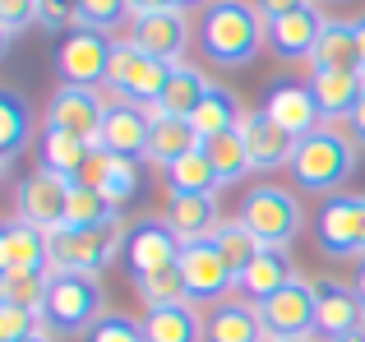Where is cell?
I'll use <instances>...</instances> for the list:
<instances>
[{"label":"cell","mask_w":365,"mask_h":342,"mask_svg":"<svg viewBox=\"0 0 365 342\" xmlns=\"http://www.w3.org/2000/svg\"><path fill=\"white\" fill-rule=\"evenodd\" d=\"M268 46V19L255 9V0H208L199 14V51L208 65L245 70Z\"/></svg>","instance_id":"obj_1"},{"label":"cell","mask_w":365,"mask_h":342,"mask_svg":"<svg viewBox=\"0 0 365 342\" xmlns=\"http://www.w3.org/2000/svg\"><path fill=\"white\" fill-rule=\"evenodd\" d=\"M356 157H361V144L347 135L342 125H319L314 135H305L296 144V157H292V176L305 195H342V185L351 180L356 171Z\"/></svg>","instance_id":"obj_2"},{"label":"cell","mask_w":365,"mask_h":342,"mask_svg":"<svg viewBox=\"0 0 365 342\" xmlns=\"http://www.w3.org/2000/svg\"><path fill=\"white\" fill-rule=\"evenodd\" d=\"M125 217L102 227H61L51 232V273H83V278H102L116 264V254H125Z\"/></svg>","instance_id":"obj_3"},{"label":"cell","mask_w":365,"mask_h":342,"mask_svg":"<svg viewBox=\"0 0 365 342\" xmlns=\"http://www.w3.org/2000/svg\"><path fill=\"white\" fill-rule=\"evenodd\" d=\"M236 217L250 227L264 250H292V241L301 236L305 213H301V199L292 195L287 185H250Z\"/></svg>","instance_id":"obj_4"},{"label":"cell","mask_w":365,"mask_h":342,"mask_svg":"<svg viewBox=\"0 0 365 342\" xmlns=\"http://www.w3.org/2000/svg\"><path fill=\"white\" fill-rule=\"evenodd\" d=\"M107 315V296H102L98 278H83V273H51V291H46V310L42 324L61 338H88L93 324Z\"/></svg>","instance_id":"obj_5"},{"label":"cell","mask_w":365,"mask_h":342,"mask_svg":"<svg viewBox=\"0 0 365 342\" xmlns=\"http://www.w3.org/2000/svg\"><path fill=\"white\" fill-rule=\"evenodd\" d=\"M171 79V65L153 61L143 46H134L130 37L116 42V51H111V70H107V98L111 102H134V107H158L162 102V88H167Z\"/></svg>","instance_id":"obj_6"},{"label":"cell","mask_w":365,"mask_h":342,"mask_svg":"<svg viewBox=\"0 0 365 342\" xmlns=\"http://www.w3.org/2000/svg\"><path fill=\"white\" fill-rule=\"evenodd\" d=\"M314 236H319L324 259H365V195L361 190H342V195L324 199L319 217H314Z\"/></svg>","instance_id":"obj_7"},{"label":"cell","mask_w":365,"mask_h":342,"mask_svg":"<svg viewBox=\"0 0 365 342\" xmlns=\"http://www.w3.org/2000/svg\"><path fill=\"white\" fill-rule=\"evenodd\" d=\"M111 51H116V37H111V33H98V28L74 24L70 33L61 37V46H56V70H61V83L107 88Z\"/></svg>","instance_id":"obj_8"},{"label":"cell","mask_w":365,"mask_h":342,"mask_svg":"<svg viewBox=\"0 0 365 342\" xmlns=\"http://www.w3.org/2000/svg\"><path fill=\"white\" fill-rule=\"evenodd\" d=\"M70 185H74V180L56 176V171H46V167L28 171V176L14 185V208H19L14 217L42 227L46 236L61 232V227H65V213H70Z\"/></svg>","instance_id":"obj_9"},{"label":"cell","mask_w":365,"mask_h":342,"mask_svg":"<svg viewBox=\"0 0 365 342\" xmlns=\"http://www.w3.org/2000/svg\"><path fill=\"white\" fill-rule=\"evenodd\" d=\"M111 98L102 88H79V83H61L46 102V130H65V135H79L98 148L102 120H107Z\"/></svg>","instance_id":"obj_10"},{"label":"cell","mask_w":365,"mask_h":342,"mask_svg":"<svg viewBox=\"0 0 365 342\" xmlns=\"http://www.w3.org/2000/svg\"><path fill=\"white\" fill-rule=\"evenodd\" d=\"M259 315H264L268 338H314L319 333V296H314V282L296 278L292 287L268 296L259 306Z\"/></svg>","instance_id":"obj_11"},{"label":"cell","mask_w":365,"mask_h":342,"mask_svg":"<svg viewBox=\"0 0 365 342\" xmlns=\"http://www.w3.org/2000/svg\"><path fill=\"white\" fill-rule=\"evenodd\" d=\"M180 250L185 245L176 241V232L167 227V217H139L125 236V264H130V278H143V273L158 269H176Z\"/></svg>","instance_id":"obj_12"},{"label":"cell","mask_w":365,"mask_h":342,"mask_svg":"<svg viewBox=\"0 0 365 342\" xmlns=\"http://www.w3.org/2000/svg\"><path fill=\"white\" fill-rule=\"evenodd\" d=\"M180 278H185L190 306H217L227 301V291L236 287V273L222 264V254L213 250V241H199L180 250Z\"/></svg>","instance_id":"obj_13"},{"label":"cell","mask_w":365,"mask_h":342,"mask_svg":"<svg viewBox=\"0 0 365 342\" xmlns=\"http://www.w3.org/2000/svg\"><path fill=\"white\" fill-rule=\"evenodd\" d=\"M195 37H199V33L190 28V14H185V9L130 19V42L143 46V51H148L153 61H162V65H180Z\"/></svg>","instance_id":"obj_14"},{"label":"cell","mask_w":365,"mask_h":342,"mask_svg":"<svg viewBox=\"0 0 365 342\" xmlns=\"http://www.w3.org/2000/svg\"><path fill=\"white\" fill-rule=\"evenodd\" d=\"M264 111H268V120H277L292 139H305V135H314V130L324 125L319 102H314L310 83H301V79H273L268 83Z\"/></svg>","instance_id":"obj_15"},{"label":"cell","mask_w":365,"mask_h":342,"mask_svg":"<svg viewBox=\"0 0 365 342\" xmlns=\"http://www.w3.org/2000/svg\"><path fill=\"white\" fill-rule=\"evenodd\" d=\"M148 135H153V111L148 107H134V102H111L107 120H102V135L98 148L116 157H148Z\"/></svg>","instance_id":"obj_16"},{"label":"cell","mask_w":365,"mask_h":342,"mask_svg":"<svg viewBox=\"0 0 365 342\" xmlns=\"http://www.w3.org/2000/svg\"><path fill=\"white\" fill-rule=\"evenodd\" d=\"M241 139H245V148H250V162H255V171H282V167L292 171L296 144H301V139H292L282 125H277V120H268L264 107L245 111Z\"/></svg>","instance_id":"obj_17"},{"label":"cell","mask_w":365,"mask_h":342,"mask_svg":"<svg viewBox=\"0 0 365 342\" xmlns=\"http://www.w3.org/2000/svg\"><path fill=\"white\" fill-rule=\"evenodd\" d=\"M0 273H51V236L24 217H9L0 232Z\"/></svg>","instance_id":"obj_18"},{"label":"cell","mask_w":365,"mask_h":342,"mask_svg":"<svg viewBox=\"0 0 365 342\" xmlns=\"http://www.w3.org/2000/svg\"><path fill=\"white\" fill-rule=\"evenodd\" d=\"M324 24H329V14H324L319 5L301 9V14L273 19V24H268V51H273L277 61H310L314 46H319Z\"/></svg>","instance_id":"obj_19"},{"label":"cell","mask_w":365,"mask_h":342,"mask_svg":"<svg viewBox=\"0 0 365 342\" xmlns=\"http://www.w3.org/2000/svg\"><path fill=\"white\" fill-rule=\"evenodd\" d=\"M314 296H319V333L329 342L365 333V301L351 282H314Z\"/></svg>","instance_id":"obj_20"},{"label":"cell","mask_w":365,"mask_h":342,"mask_svg":"<svg viewBox=\"0 0 365 342\" xmlns=\"http://www.w3.org/2000/svg\"><path fill=\"white\" fill-rule=\"evenodd\" d=\"M310 93L324 111V125H338V120H351V111L361 107L365 98V74L361 70H310Z\"/></svg>","instance_id":"obj_21"},{"label":"cell","mask_w":365,"mask_h":342,"mask_svg":"<svg viewBox=\"0 0 365 342\" xmlns=\"http://www.w3.org/2000/svg\"><path fill=\"white\" fill-rule=\"evenodd\" d=\"M204 338L208 342H268V328L250 296H227L204 315Z\"/></svg>","instance_id":"obj_22"},{"label":"cell","mask_w":365,"mask_h":342,"mask_svg":"<svg viewBox=\"0 0 365 342\" xmlns=\"http://www.w3.org/2000/svg\"><path fill=\"white\" fill-rule=\"evenodd\" d=\"M79 185H93L107 204L125 208L134 195H139V162H134V157H116V153H107V148H93Z\"/></svg>","instance_id":"obj_23"},{"label":"cell","mask_w":365,"mask_h":342,"mask_svg":"<svg viewBox=\"0 0 365 342\" xmlns=\"http://www.w3.org/2000/svg\"><path fill=\"white\" fill-rule=\"evenodd\" d=\"M167 227L176 232L180 245H199L213 241V232L222 227V208H217V195H171L167 199Z\"/></svg>","instance_id":"obj_24"},{"label":"cell","mask_w":365,"mask_h":342,"mask_svg":"<svg viewBox=\"0 0 365 342\" xmlns=\"http://www.w3.org/2000/svg\"><path fill=\"white\" fill-rule=\"evenodd\" d=\"M208 88H213V79H208V74L199 70V65L180 61V65H171V79H167V88H162V102H158L153 111L190 120V116L199 111V102L208 98Z\"/></svg>","instance_id":"obj_25"},{"label":"cell","mask_w":365,"mask_h":342,"mask_svg":"<svg viewBox=\"0 0 365 342\" xmlns=\"http://www.w3.org/2000/svg\"><path fill=\"white\" fill-rule=\"evenodd\" d=\"M195 148H204V139L195 135V125L180 116H162L153 111V135H148V162H158L162 171L176 167L180 157H190Z\"/></svg>","instance_id":"obj_26"},{"label":"cell","mask_w":365,"mask_h":342,"mask_svg":"<svg viewBox=\"0 0 365 342\" xmlns=\"http://www.w3.org/2000/svg\"><path fill=\"white\" fill-rule=\"evenodd\" d=\"M296 278H301V273L292 269V250H259V259L241 273V291L255 301V306H264L268 296H277L282 287H292Z\"/></svg>","instance_id":"obj_27"},{"label":"cell","mask_w":365,"mask_h":342,"mask_svg":"<svg viewBox=\"0 0 365 342\" xmlns=\"http://www.w3.org/2000/svg\"><path fill=\"white\" fill-rule=\"evenodd\" d=\"M143 338L148 342H208L204 338V315H199L190 301L148 310V315H143Z\"/></svg>","instance_id":"obj_28"},{"label":"cell","mask_w":365,"mask_h":342,"mask_svg":"<svg viewBox=\"0 0 365 342\" xmlns=\"http://www.w3.org/2000/svg\"><path fill=\"white\" fill-rule=\"evenodd\" d=\"M310 70H361V46L351 19H329L319 33V46L310 56Z\"/></svg>","instance_id":"obj_29"},{"label":"cell","mask_w":365,"mask_h":342,"mask_svg":"<svg viewBox=\"0 0 365 342\" xmlns=\"http://www.w3.org/2000/svg\"><path fill=\"white\" fill-rule=\"evenodd\" d=\"M241 120H245L241 98L232 88H222V83H213L208 98L199 102V111L190 116V125H195L199 139H213V135H227V130H241Z\"/></svg>","instance_id":"obj_30"},{"label":"cell","mask_w":365,"mask_h":342,"mask_svg":"<svg viewBox=\"0 0 365 342\" xmlns=\"http://www.w3.org/2000/svg\"><path fill=\"white\" fill-rule=\"evenodd\" d=\"M37 148H42V167L56 171V176H65V180H79L83 167H88V157H93L88 139L65 135V130H42V144Z\"/></svg>","instance_id":"obj_31"},{"label":"cell","mask_w":365,"mask_h":342,"mask_svg":"<svg viewBox=\"0 0 365 342\" xmlns=\"http://www.w3.org/2000/svg\"><path fill=\"white\" fill-rule=\"evenodd\" d=\"M28 135H33V111L14 88H5L0 93V167H9L24 153Z\"/></svg>","instance_id":"obj_32"},{"label":"cell","mask_w":365,"mask_h":342,"mask_svg":"<svg viewBox=\"0 0 365 342\" xmlns=\"http://www.w3.org/2000/svg\"><path fill=\"white\" fill-rule=\"evenodd\" d=\"M204 153H208V162H213L217 180H222V190L236 185V180H245L250 171H255V162H250V148H245V139H241V130H227V135L204 139Z\"/></svg>","instance_id":"obj_33"},{"label":"cell","mask_w":365,"mask_h":342,"mask_svg":"<svg viewBox=\"0 0 365 342\" xmlns=\"http://www.w3.org/2000/svg\"><path fill=\"white\" fill-rule=\"evenodd\" d=\"M213 250L222 254V264L236 273V287H241V273L259 259V250H264V245L250 236V227L241 222V217H222V227L213 232Z\"/></svg>","instance_id":"obj_34"},{"label":"cell","mask_w":365,"mask_h":342,"mask_svg":"<svg viewBox=\"0 0 365 342\" xmlns=\"http://www.w3.org/2000/svg\"><path fill=\"white\" fill-rule=\"evenodd\" d=\"M162 176H167V195H217V190H222V180H217V171H213L204 148L180 157V162L167 167Z\"/></svg>","instance_id":"obj_35"},{"label":"cell","mask_w":365,"mask_h":342,"mask_svg":"<svg viewBox=\"0 0 365 342\" xmlns=\"http://www.w3.org/2000/svg\"><path fill=\"white\" fill-rule=\"evenodd\" d=\"M46 291H51V273H0V306H19L42 315Z\"/></svg>","instance_id":"obj_36"},{"label":"cell","mask_w":365,"mask_h":342,"mask_svg":"<svg viewBox=\"0 0 365 342\" xmlns=\"http://www.w3.org/2000/svg\"><path fill=\"white\" fill-rule=\"evenodd\" d=\"M134 296L143 301L148 310H162V306H180L185 296V278H180V264L176 269H158V273H143L134 278Z\"/></svg>","instance_id":"obj_37"},{"label":"cell","mask_w":365,"mask_h":342,"mask_svg":"<svg viewBox=\"0 0 365 342\" xmlns=\"http://www.w3.org/2000/svg\"><path fill=\"white\" fill-rule=\"evenodd\" d=\"M120 208L107 204L93 185H70V213H65V227H102V222H116Z\"/></svg>","instance_id":"obj_38"},{"label":"cell","mask_w":365,"mask_h":342,"mask_svg":"<svg viewBox=\"0 0 365 342\" xmlns=\"http://www.w3.org/2000/svg\"><path fill=\"white\" fill-rule=\"evenodd\" d=\"M74 14H79L83 28H98V33H111L125 19H134L130 0H74Z\"/></svg>","instance_id":"obj_39"},{"label":"cell","mask_w":365,"mask_h":342,"mask_svg":"<svg viewBox=\"0 0 365 342\" xmlns=\"http://www.w3.org/2000/svg\"><path fill=\"white\" fill-rule=\"evenodd\" d=\"M88 342H148V338H143V319H130V315H120V310H107V315L93 324Z\"/></svg>","instance_id":"obj_40"},{"label":"cell","mask_w":365,"mask_h":342,"mask_svg":"<svg viewBox=\"0 0 365 342\" xmlns=\"http://www.w3.org/2000/svg\"><path fill=\"white\" fill-rule=\"evenodd\" d=\"M24 28H37V0H0V37L14 42Z\"/></svg>","instance_id":"obj_41"},{"label":"cell","mask_w":365,"mask_h":342,"mask_svg":"<svg viewBox=\"0 0 365 342\" xmlns=\"http://www.w3.org/2000/svg\"><path fill=\"white\" fill-rule=\"evenodd\" d=\"M33 333H42V315L19 310V306H0V342H24Z\"/></svg>","instance_id":"obj_42"},{"label":"cell","mask_w":365,"mask_h":342,"mask_svg":"<svg viewBox=\"0 0 365 342\" xmlns=\"http://www.w3.org/2000/svg\"><path fill=\"white\" fill-rule=\"evenodd\" d=\"M74 24H79L74 0H37V28L42 33H70Z\"/></svg>","instance_id":"obj_43"},{"label":"cell","mask_w":365,"mask_h":342,"mask_svg":"<svg viewBox=\"0 0 365 342\" xmlns=\"http://www.w3.org/2000/svg\"><path fill=\"white\" fill-rule=\"evenodd\" d=\"M314 0H255V9L273 24V19H282V14H301V9H310Z\"/></svg>","instance_id":"obj_44"},{"label":"cell","mask_w":365,"mask_h":342,"mask_svg":"<svg viewBox=\"0 0 365 342\" xmlns=\"http://www.w3.org/2000/svg\"><path fill=\"white\" fill-rule=\"evenodd\" d=\"M130 9H134V19H143V14H171V9H180V0H130Z\"/></svg>","instance_id":"obj_45"},{"label":"cell","mask_w":365,"mask_h":342,"mask_svg":"<svg viewBox=\"0 0 365 342\" xmlns=\"http://www.w3.org/2000/svg\"><path fill=\"white\" fill-rule=\"evenodd\" d=\"M347 135H351V139H356V144L365 148V98H361V107L351 111V120H347Z\"/></svg>","instance_id":"obj_46"},{"label":"cell","mask_w":365,"mask_h":342,"mask_svg":"<svg viewBox=\"0 0 365 342\" xmlns=\"http://www.w3.org/2000/svg\"><path fill=\"white\" fill-rule=\"evenodd\" d=\"M351 28H356V46H361V74H365V14L351 19Z\"/></svg>","instance_id":"obj_47"},{"label":"cell","mask_w":365,"mask_h":342,"mask_svg":"<svg viewBox=\"0 0 365 342\" xmlns=\"http://www.w3.org/2000/svg\"><path fill=\"white\" fill-rule=\"evenodd\" d=\"M351 287H356V296L365 301V259L356 264V278H351Z\"/></svg>","instance_id":"obj_48"},{"label":"cell","mask_w":365,"mask_h":342,"mask_svg":"<svg viewBox=\"0 0 365 342\" xmlns=\"http://www.w3.org/2000/svg\"><path fill=\"white\" fill-rule=\"evenodd\" d=\"M195 5H208V0H180V9H195Z\"/></svg>","instance_id":"obj_49"},{"label":"cell","mask_w":365,"mask_h":342,"mask_svg":"<svg viewBox=\"0 0 365 342\" xmlns=\"http://www.w3.org/2000/svg\"><path fill=\"white\" fill-rule=\"evenodd\" d=\"M268 342H314V338H268Z\"/></svg>","instance_id":"obj_50"},{"label":"cell","mask_w":365,"mask_h":342,"mask_svg":"<svg viewBox=\"0 0 365 342\" xmlns=\"http://www.w3.org/2000/svg\"><path fill=\"white\" fill-rule=\"evenodd\" d=\"M24 342H51V338H46V333H33V338H24Z\"/></svg>","instance_id":"obj_51"},{"label":"cell","mask_w":365,"mask_h":342,"mask_svg":"<svg viewBox=\"0 0 365 342\" xmlns=\"http://www.w3.org/2000/svg\"><path fill=\"white\" fill-rule=\"evenodd\" d=\"M338 342H365V333H351V338H338Z\"/></svg>","instance_id":"obj_52"},{"label":"cell","mask_w":365,"mask_h":342,"mask_svg":"<svg viewBox=\"0 0 365 342\" xmlns=\"http://www.w3.org/2000/svg\"><path fill=\"white\" fill-rule=\"evenodd\" d=\"M319 5H347V0H319Z\"/></svg>","instance_id":"obj_53"}]
</instances>
